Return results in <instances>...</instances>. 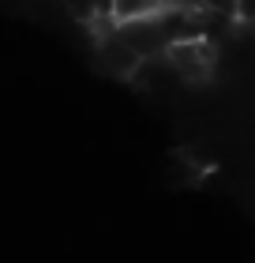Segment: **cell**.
Masks as SVG:
<instances>
[{
  "label": "cell",
  "mask_w": 255,
  "mask_h": 263,
  "mask_svg": "<svg viewBox=\"0 0 255 263\" xmlns=\"http://www.w3.org/2000/svg\"><path fill=\"white\" fill-rule=\"evenodd\" d=\"M105 4H109V19H113V27L158 19L165 11V0H105Z\"/></svg>",
  "instance_id": "3957f363"
},
{
  "label": "cell",
  "mask_w": 255,
  "mask_h": 263,
  "mask_svg": "<svg viewBox=\"0 0 255 263\" xmlns=\"http://www.w3.org/2000/svg\"><path fill=\"white\" fill-rule=\"evenodd\" d=\"M60 8H64L79 27H94V23L109 19V4H105V0H60ZM109 23H113V19H109Z\"/></svg>",
  "instance_id": "277c9868"
},
{
  "label": "cell",
  "mask_w": 255,
  "mask_h": 263,
  "mask_svg": "<svg viewBox=\"0 0 255 263\" xmlns=\"http://www.w3.org/2000/svg\"><path fill=\"white\" fill-rule=\"evenodd\" d=\"M203 177H206V170L195 158H188L184 151H176L173 158H169V181H173L176 188H191L195 181H203Z\"/></svg>",
  "instance_id": "5b68a950"
},
{
  "label": "cell",
  "mask_w": 255,
  "mask_h": 263,
  "mask_svg": "<svg viewBox=\"0 0 255 263\" xmlns=\"http://www.w3.org/2000/svg\"><path fill=\"white\" fill-rule=\"evenodd\" d=\"M116 34L131 45V53L139 61H158L169 49V34L162 27V19H143V23H128V27H116Z\"/></svg>",
  "instance_id": "7a4b0ae2"
},
{
  "label": "cell",
  "mask_w": 255,
  "mask_h": 263,
  "mask_svg": "<svg viewBox=\"0 0 255 263\" xmlns=\"http://www.w3.org/2000/svg\"><path fill=\"white\" fill-rule=\"evenodd\" d=\"M162 61L180 83H210L214 68H218V45L206 38H184V42L169 45Z\"/></svg>",
  "instance_id": "6da1fadb"
}]
</instances>
